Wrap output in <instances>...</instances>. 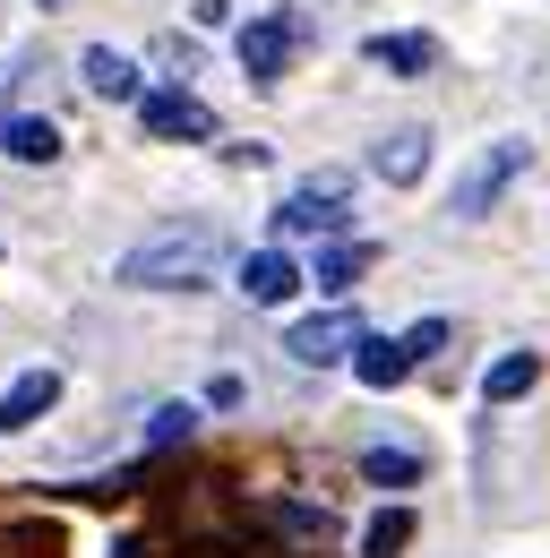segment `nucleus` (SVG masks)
Segmentation results:
<instances>
[{
	"label": "nucleus",
	"mask_w": 550,
	"mask_h": 558,
	"mask_svg": "<svg viewBox=\"0 0 550 558\" xmlns=\"http://www.w3.org/2000/svg\"><path fill=\"white\" fill-rule=\"evenodd\" d=\"M361 267H370V241H327V250H319V267H310V283H319V292H344V283L361 276Z\"/></svg>",
	"instance_id": "obj_15"
},
{
	"label": "nucleus",
	"mask_w": 550,
	"mask_h": 558,
	"mask_svg": "<svg viewBox=\"0 0 550 558\" xmlns=\"http://www.w3.org/2000/svg\"><path fill=\"white\" fill-rule=\"evenodd\" d=\"M534 378H542V352H499V361L481 369V396H490V404H516Z\"/></svg>",
	"instance_id": "obj_12"
},
{
	"label": "nucleus",
	"mask_w": 550,
	"mask_h": 558,
	"mask_svg": "<svg viewBox=\"0 0 550 558\" xmlns=\"http://www.w3.org/2000/svg\"><path fill=\"white\" fill-rule=\"evenodd\" d=\"M352 378H361L370 396H387V387H405V378H412V352H405V336H370V344L352 352Z\"/></svg>",
	"instance_id": "obj_10"
},
{
	"label": "nucleus",
	"mask_w": 550,
	"mask_h": 558,
	"mask_svg": "<svg viewBox=\"0 0 550 558\" xmlns=\"http://www.w3.org/2000/svg\"><path fill=\"white\" fill-rule=\"evenodd\" d=\"M301 44H310V17H301V9H267V17H250V26H241V77H250V86H275L284 61H292Z\"/></svg>",
	"instance_id": "obj_3"
},
{
	"label": "nucleus",
	"mask_w": 550,
	"mask_h": 558,
	"mask_svg": "<svg viewBox=\"0 0 550 558\" xmlns=\"http://www.w3.org/2000/svg\"><path fill=\"white\" fill-rule=\"evenodd\" d=\"M86 95H104V104H146V86H138V70L112 52V44H86Z\"/></svg>",
	"instance_id": "obj_11"
},
{
	"label": "nucleus",
	"mask_w": 550,
	"mask_h": 558,
	"mask_svg": "<svg viewBox=\"0 0 550 558\" xmlns=\"http://www.w3.org/2000/svg\"><path fill=\"white\" fill-rule=\"evenodd\" d=\"M525 163H534V146H525V138H499V146H481L474 163L456 172V198H447V215H456V223H481V215L499 207V190H507V181H516Z\"/></svg>",
	"instance_id": "obj_2"
},
{
	"label": "nucleus",
	"mask_w": 550,
	"mask_h": 558,
	"mask_svg": "<svg viewBox=\"0 0 550 558\" xmlns=\"http://www.w3.org/2000/svg\"><path fill=\"white\" fill-rule=\"evenodd\" d=\"M439 344H447V318H421V327H405V352H412V361H430Z\"/></svg>",
	"instance_id": "obj_20"
},
{
	"label": "nucleus",
	"mask_w": 550,
	"mask_h": 558,
	"mask_svg": "<svg viewBox=\"0 0 550 558\" xmlns=\"http://www.w3.org/2000/svg\"><path fill=\"white\" fill-rule=\"evenodd\" d=\"M267 524H284V533H292V542H310V550L336 533V515H327V507H267Z\"/></svg>",
	"instance_id": "obj_19"
},
{
	"label": "nucleus",
	"mask_w": 550,
	"mask_h": 558,
	"mask_svg": "<svg viewBox=\"0 0 550 558\" xmlns=\"http://www.w3.org/2000/svg\"><path fill=\"white\" fill-rule=\"evenodd\" d=\"M370 172H379L387 190H412V181L430 172V130H387V138L370 146Z\"/></svg>",
	"instance_id": "obj_8"
},
{
	"label": "nucleus",
	"mask_w": 550,
	"mask_h": 558,
	"mask_svg": "<svg viewBox=\"0 0 550 558\" xmlns=\"http://www.w3.org/2000/svg\"><path fill=\"white\" fill-rule=\"evenodd\" d=\"M370 344V327H361V318H352V310H319V318H301V327H292V336H284V352H292V361H301V369H327V361H352V352Z\"/></svg>",
	"instance_id": "obj_4"
},
{
	"label": "nucleus",
	"mask_w": 550,
	"mask_h": 558,
	"mask_svg": "<svg viewBox=\"0 0 550 558\" xmlns=\"http://www.w3.org/2000/svg\"><path fill=\"white\" fill-rule=\"evenodd\" d=\"M370 61L396 70V77H421L430 61H439V44H430V35H370Z\"/></svg>",
	"instance_id": "obj_14"
},
{
	"label": "nucleus",
	"mask_w": 550,
	"mask_h": 558,
	"mask_svg": "<svg viewBox=\"0 0 550 558\" xmlns=\"http://www.w3.org/2000/svg\"><path fill=\"white\" fill-rule=\"evenodd\" d=\"M61 404V369H17L9 387H0V438H17V429H35V421Z\"/></svg>",
	"instance_id": "obj_7"
},
{
	"label": "nucleus",
	"mask_w": 550,
	"mask_h": 558,
	"mask_svg": "<svg viewBox=\"0 0 550 558\" xmlns=\"http://www.w3.org/2000/svg\"><path fill=\"white\" fill-rule=\"evenodd\" d=\"M190 429H199V404H155L146 413V447H190Z\"/></svg>",
	"instance_id": "obj_17"
},
{
	"label": "nucleus",
	"mask_w": 550,
	"mask_h": 558,
	"mask_svg": "<svg viewBox=\"0 0 550 558\" xmlns=\"http://www.w3.org/2000/svg\"><path fill=\"white\" fill-rule=\"evenodd\" d=\"M275 232H284V241H301V232H327V241H336L344 232V172H310V181L275 207Z\"/></svg>",
	"instance_id": "obj_5"
},
{
	"label": "nucleus",
	"mask_w": 550,
	"mask_h": 558,
	"mask_svg": "<svg viewBox=\"0 0 550 558\" xmlns=\"http://www.w3.org/2000/svg\"><path fill=\"white\" fill-rule=\"evenodd\" d=\"M0 155H17V163H52V155H61V130L35 121V112H17V121L0 130Z\"/></svg>",
	"instance_id": "obj_13"
},
{
	"label": "nucleus",
	"mask_w": 550,
	"mask_h": 558,
	"mask_svg": "<svg viewBox=\"0 0 550 558\" xmlns=\"http://www.w3.org/2000/svg\"><path fill=\"white\" fill-rule=\"evenodd\" d=\"M241 292H250L259 310H275V301L301 292V267H292L284 250H250V258H241Z\"/></svg>",
	"instance_id": "obj_9"
},
{
	"label": "nucleus",
	"mask_w": 550,
	"mask_h": 558,
	"mask_svg": "<svg viewBox=\"0 0 550 558\" xmlns=\"http://www.w3.org/2000/svg\"><path fill=\"white\" fill-rule=\"evenodd\" d=\"M138 121H146V138H164V146H199V138H215V112H206L190 86H155L146 104H138Z\"/></svg>",
	"instance_id": "obj_6"
},
{
	"label": "nucleus",
	"mask_w": 550,
	"mask_h": 558,
	"mask_svg": "<svg viewBox=\"0 0 550 558\" xmlns=\"http://www.w3.org/2000/svg\"><path fill=\"white\" fill-rule=\"evenodd\" d=\"M412 542V515L405 507H387V515H370V533H361V558H396Z\"/></svg>",
	"instance_id": "obj_18"
},
{
	"label": "nucleus",
	"mask_w": 550,
	"mask_h": 558,
	"mask_svg": "<svg viewBox=\"0 0 550 558\" xmlns=\"http://www.w3.org/2000/svg\"><path fill=\"white\" fill-rule=\"evenodd\" d=\"M215 267H224V232H215V223H172V232L138 241L112 276L138 283V292H190V283H206Z\"/></svg>",
	"instance_id": "obj_1"
},
{
	"label": "nucleus",
	"mask_w": 550,
	"mask_h": 558,
	"mask_svg": "<svg viewBox=\"0 0 550 558\" xmlns=\"http://www.w3.org/2000/svg\"><path fill=\"white\" fill-rule=\"evenodd\" d=\"M361 482L412 489V482H421V456H412V447H361Z\"/></svg>",
	"instance_id": "obj_16"
}]
</instances>
